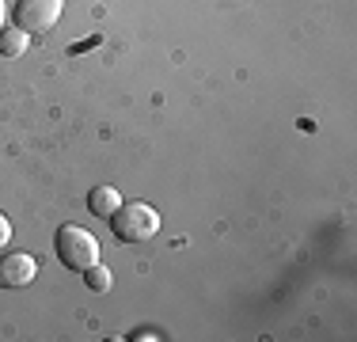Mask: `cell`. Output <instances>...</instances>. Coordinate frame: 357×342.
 Instances as JSON below:
<instances>
[{"label": "cell", "mask_w": 357, "mask_h": 342, "mask_svg": "<svg viewBox=\"0 0 357 342\" xmlns=\"http://www.w3.org/2000/svg\"><path fill=\"white\" fill-rule=\"evenodd\" d=\"M110 232L122 244H149L160 232V213L149 202H122L110 217Z\"/></svg>", "instance_id": "obj_1"}, {"label": "cell", "mask_w": 357, "mask_h": 342, "mask_svg": "<svg viewBox=\"0 0 357 342\" xmlns=\"http://www.w3.org/2000/svg\"><path fill=\"white\" fill-rule=\"evenodd\" d=\"M54 251H57V259H61V267L84 274L88 267L99 262V239L84 225H61L54 236Z\"/></svg>", "instance_id": "obj_2"}, {"label": "cell", "mask_w": 357, "mask_h": 342, "mask_svg": "<svg viewBox=\"0 0 357 342\" xmlns=\"http://www.w3.org/2000/svg\"><path fill=\"white\" fill-rule=\"evenodd\" d=\"M65 0H20L12 8V23L27 34H46L61 23Z\"/></svg>", "instance_id": "obj_3"}, {"label": "cell", "mask_w": 357, "mask_h": 342, "mask_svg": "<svg viewBox=\"0 0 357 342\" xmlns=\"http://www.w3.org/2000/svg\"><path fill=\"white\" fill-rule=\"evenodd\" d=\"M35 278H38V259L35 255L12 251V255L0 259V285L4 289H27Z\"/></svg>", "instance_id": "obj_4"}, {"label": "cell", "mask_w": 357, "mask_h": 342, "mask_svg": "<svg viewBox=\"0 0 357 342\" xmlns=\"http://www.w3.org/2000/svg\"><path fill=\"white\" fill-rule=\"evenodd\" d=\"M122 205V194L114 191V186H96V191L88 194V209H91V217H103V221H110L114 217V209Z\"/></svg>", "instance_id": "obj_5"}, {"label": "cell", "mask_w": 357, "mask_h": 342, "mask_svg": "<svg viewBox=\"0 0 357 342\" xmlns=\"http://www.w3.org/2000/svg\"><path fill=\"white\" fill-rule=\"evenodd\" d=\"M31 46V34L20 31L12 23V27H0V57H23Z\"/></svg>", "instance_id": "obj_6"}, {"label": "cell", "mask_w": 357, "mask_h": 342, "mask_svg": "<svg viewBox=\"0 0 357 342\" xmlns=\"http://www.w3.org/2000/svg\"><path fill=\"white\" fill-rule=\"evenodd\" d=\"M84 285H88L91 293H107V289L114 285V278H110V270L103 267V262H96V267L84 270Z\"/></svg>", "instance_id": "obj_7"}, {"label": "cell", "mask_w": 357, "mask_h": 342, "mask_svg": "<svg viewBox=\"0 0 357 342\" xmlns=\"http://www.w3.org/2000/svg\"><path fill=\"white\" fill-rule=\"evenodd\" d=\"M8 244H12V221H8L4 213H0V251H4Z\"/></svg>", "instance_id": "obj_8"}, {"label": "cell", "mask_w": 357, "mask_h": 342, "mask_svg": "<svg viewBox=\"0 0 357 342\" xmlns=\"http://www.w3.org/2000/svg\"><path fill=\"white\" fill-rule=\"evenodd\" d=\"M4 15H8V4L0 0V27H4Z\"/></svg>", "instance_id": "obj_9"}]
</instances>
